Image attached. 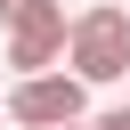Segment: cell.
<instances>
[{
	"instance_id": "obj_1",
	"label": "cell",
	"mask_w": 130,
	"mask_h": 130,
	"mask_svg": "<svg viewBox=\"0 0 130 130\" xmlns=\"http://www.w3.org/2000/svg\"><path fill=\"white\" fill-rule=\"evenodd\" d=\"M65 73H73L81 89H114V81H130V8L98 0V8L65 16Z\"/></svg>"
},
{
	"instance_id": "obj_2",
	"label": "cell",
	"mask_w": 130,
	"mask_h": 130,
	"mask_svg": "<svg viewBox=\"0 0 130 130\" xmlns=\"http://www.w3.org/2000/svg\"><path fill=\"white\" fill-rule=\"evenodd\" d=\"M0 114L24 122V130H65V122H89V89H81L65 65H49V73H24Z\"/></svg>"
},
{
	"instance_id": "obj_3",
	"label": "cell",
	"mask_w": 130,
	"mask_h": 130,
	"mask_svg": "<svg viewBox=\"0 0 130 130\" xmlns=\"http://www.w3.org/2000/svg\"><path fill=\"white\" fill-rule=\"evenodd\" d=\"M57 57H65V24H57V32H8V73H16V81H24V73H49Z\"/></svg>"
},
{
	"instance_id": "obj_4",
	"label": "cell",
	"mask_w": 130,
	"mask_h": 130,
	"mask_svg": "<svg viewBox=\"0 0 130 130\" xmlns=\"http://www.w3.org/2000/svg\"><path fill=\"white\" fill-rule=\"evenodd\" d=\"M0 24L8 32H57L65 24V0H0Z\"/></svg>"
},
{
	"instance_id": "obj_5",
	"label": "cell",
	"mask_w": 130,
	"mask_h": 130,
	"mask_svg": "<svg viewBox=\"0 0 130 130\" xmlns=\"http://www.w3.org/2000/svg\"><path fill=\"white\" fill-rule=\"evenodd\" d=\"M98 130H130V106H114V114H98Z\"/></svg>"
},
{
	"instance_id": "obj_6",
	"label": "cell",
	"mask_w": 130,
	"mask_h": 130,
	"mask_svg": "<svg viewBox=\"0 0 130 130\" xmlns=\"http://www.w3.org/2000/svg\"><path fill=\"white\" fill-rule=\"evenodd\" d=\"M65 130H98V122H65Z\"/></svg>"
}]
</instances>
